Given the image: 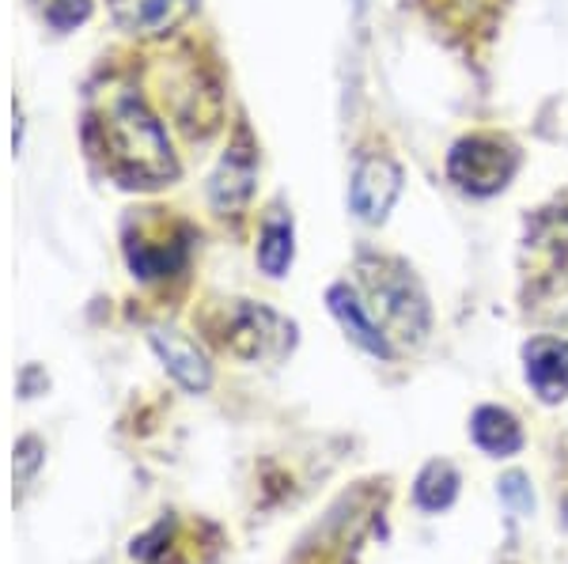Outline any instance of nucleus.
Here are the masks:
<instances>
[{
    "label": "nucleus",
    "mask_w": 568,
    "mask_h": 564,
    "mask_svg": "<svg viewBox=\"0 0 568 564\" xmlns=\"http://www.w3.org/2000/svg\"><path fill=\"white\" fill-rule=\"evenodd\" d=\"M364 285L372 296V315L387 330V338L425 341L428 334V299L414 280V273L398 262H361Z\"/></svg>",
    "instance_id": "f257e3e1"
},
{
    "label": "nucleus",
    "mask_w": 568,
    "mask_h": 564,
    "mask_svg": "<svg viewBox=\"0 0 568 564\" xmlns=\"http://www.w3.org/2000/svg\"><path fill=\"white\" fill-rule=\"evenodd\" d=\"M114 141L122 160L133 163L136 175L163 178L171 175V152H168V136H163L160 122L144 111L141 99L125 95L114 106Z\"/></svg>",
    "instance_id": "f03ea898"
},
{
    "label": "nucleus",
    "mask_w": 568,
    "mask_h": 564,
    "mask_svg": "<svg viewBox=\"0 0 568 564\" xmlns=\"http://www.w3.org/2000/svg\"><path fill=\"white\" fill-rule=\"evenodd\" d=\"M516 167H519L516 148L500 144L497 136H466V141L455 144L452 160H447V175L459 182L463 189L481 197L508 186Z\"/></svg>",
    "instance_id": "7ed1b4c3"
},
{
    "label": "nucleus",
    "mask_w": 568,
    "mask_h": 564,
    "mask_svg": "<svg viewBox=\"0 0 568 564\" xmlns=\"http://www.w3.org/2000/svg\"><path fill=\"white\" fill-rule=\"evenodd\" d=\"M402 167L390 156H361L353 167V182H349V208L361 224H387L390 208L398 205L402 197Z\"/></svg>",
    "instance_id": "20e7f679"
},
{
    "label": "nucleus",
    "mask_w": 568,
    "mask_h": 564,
    "mask_svg": "<svg viewBox=\"0 0 568 564\" xmlns=\"http://www.w3.org/2000/svg\"><path fill=\"white\" fill-rule=\"evenodd\" d=\"M326 307L356 349L368 352V357H375V360H394V341L387 338V330L379 326V318L368 311V304H364L361 293H356L349 280H337V285L326 288Z\"/></svg>",
    "instance_id": "39448f33"
},
{
    "label": "nucleus",
    "mask_w": 568,
    "mask_h": 564,
    "mask_svg": "<svg viewBox=\"0 0 568 564\" xmlns=\"http://www.w3.org/2000/svg\"><path fill=\"white\" fill-rule=\"evenodd\" d=\"M524 376L538 402L557 406L561 398H568V341L549 338V334L530 338L524 345Z\"/></svg>",
    "instance_id": "423d86ee"
},
{
    "label": "nucleus",
    "mask_w": 568,
    "mask_h": 564,
    "mask_svg": "<svg viewBox=\"0 0 568 564\" xmlns=\"http://www.w3.org/2000/svg\"><path fill=\"white\" fill-rule=\"evenodd\" d=\"M232 349L246 360L281 357L284 349H292V322H284L265 307H243L232 330Z\"/></svg>",
    "instance_id": "0eeeda50"
},
{
    "label": "nucleus",
    "mask_w": 568,
    "mask_h": 564,
    "mask_svg": "<svg viewBox=\"0 0 568 564\" xmlns=\"http://www.w3.org/2000/svg\"><path fill=\"white\" fill-rule=\"evenodd\" d=\"M470 440L489 459H511V454L524 451L527 435L516 413H508L500 406H478L470 417Z\"/></svg>",
    "instance_id": "6e6552de"
},
{
    "label": "nucleus",
    "mask_w": 568,
    "mask_h": 564,
    "mask_svg": "<svg viewBox=\"0 0 568 564\" xmlns=\"http://www.w3.org/2000/svg\"><path fill=\"white\" fill-rule=\"evenodd\" d=\"M149 341H152V349L160 352L163 368H168L186 390H194V394H197V390H205L209 383H213L209 360L201 357V352L186 338H179V334H168V330H152Z\"/></svg>",
    "instance_id": "1a4fd4ad"
},
{
    "label": "nucleus",
    "mask_w": 568,
    "mask_h": 564,
    "mask_svg": "<svg viewBox=\"0 0 568 564\" xmlns=\"http://www.w3.org/2000/svg\"><path fill=\"white\" fill-rule=\"evenodd\" d=\"M459 496V470L447 459L425 462V470L414 481V504L420 512H447Z\"/></svg>",
    "instance_id": "9d476101"
},
{
    "label": "nucleus",
    "mask_w": 568,
    "mask_h": 564,
    "mask_svg": "<svg viewBox=\"0 0 568 564\" xmlns=\"http://www.w3.org/2000/svg\"><path fill=\"white\" fill-rule=\"evenodd\" d=\"M254 186V160L246 148H232L220 163L216 178H213V205L216 208H235L251 197Z\"/></svg>",
    "instance_id": "9b49d317"
},
{
    "label": "nucleus",
    "mask_w": 568,
    "mask_h": 564,
    "mask_svg": "<svg viewBox=\"0 0 568 564\" xmlns=\"http://www.w3.org/2000/svg\"><path fill=\"white\" fill-rule=\"evenodd\" d=\"M258 266L265 277H284L292 266V221L288 216H270L258 235Z\"/></svg>",
    "instance_id": "f8f14e48"
},
{
    "label": "nucleus",
    "mask_w": 568,
    "mask_h": 564,
    "mask_svg": "<svg viewBox=\"0 0 568 564\" xmlns=\"http://www.w3.org/2000/svg\"><path fill=\"white\" fill-rule=\"evenodd\" d=\"M186 8V0H118V20L141 31H160Z\"/></svg>",
    "instance_id": "ddd939ff"
},
{
    "label": "nucleus",
    "mask_w": 568,
    "mask_h": 564,
    "mask_svg": "<svg viewBox=\"0 0 568 564\" xmlns=\"http://www.w3.org/2000/svg\"><path fill=\"white\" fill-rule=\"evenodd\" d=\"M497 493H500L504 507H508L511 515H530V512H535V489H530V478L519 474V470H511V474H504L497 481Z\"/></svg>",
    "instance_id": "4468645a"
}]
</instances>
